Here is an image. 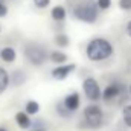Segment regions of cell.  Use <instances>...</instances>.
I'll return each instance as SVG.
<instances>
[{"label": "cell", "instance_id": "obj_27", "mask_svg": "<svg viewBox=\"0 0 131 131\" xmlns=\"http://www.w3.org/2000/svg\"><path fill=\"white\" fill-rule=\"evenodd\" d=\"M0 3H3V0H0Z\"/></svg>", "mask_w": 131, "mask_h": 131}, {"label": "cell", "instance_id": "obj_10", "mask_svg": "<svg viewBox=\"0 0 131 131\" xmlns=\"http://www.w3.org/2000/svg\"><path fill=\"white\" fill-rule=\"evenodd\" d=\"M0 58H2V61H5V63H14L15 61V58H17V52H15V49L14 47H3L2 50H0Z\"/></svg>", "mask_w": 131, "mask_h": 131}, {"label": "cell", "instance_id": "obj_7", "mask_svg": "<svg viewBox=\"0 0 131 131\" xmlns=\"http://www.w3.org/2000/svg\"><path fill=\"white\" fill-rule=\"evenodd\" d=\"M121 93H122V85L117 84V82H113V84H108V85L102 90L101 98L104 99V101H111V99L117 98Z\"/></svg>", "mask_w": 131, "mask_h": 131}, {"label": "cell", "instance_id": "obj_18", "mask_svg": "<svg viewBox=\"0 0 131 131\" xmlns=\"http://www.w3.org/2000/svg\"><path fill=\"white\" fill-rule=\"evenodd\" d=\"M57 113H58L61 117H70V116H72V113H70L69 110H66V107L63 105V102H60V104L57 105Z\"/></svg>", "mask_w": 131, "mask_h": 131}, {"label": "cell", "instance_id": "obj_9", "mask_svg": "<svg viewBox=\"0 0 131 131\" xmlns=\"http://www.w3.org/2000/svg\"><path fill=\"white\" fill-rule=\"evenodd\" d=\"M15 122H17L18 127L23 128V130H31V128H32V121L29 119V116H28L25 111H18V113L15 114Z\"/></svg>", "mask_w": 131, "mask_h": 131}, {"label": "cell", "instance_id": "obj_17", "mask_svg": "<svg viewBox=\"0 0 131 131\" xmlns=\"http://www.w3.org/2000/svg\"><path fill=\"white\" fill-rule=\"evenodd\" d=\"M55 43L60 47H67L69 43H70V38L66 34H58V35H55Z\"/></svg>", "mask_w": 131, "mask_h": 131}, {"label": "cell", "instance_id": "obj_5", "mask_svg": "<svg viewBox=\"0 0 131 131\" xmlns=\"http://www.w3.org/2000/svg\"><path fill=\"white\" fill-rule=\"evenodd\" d=\"M82 90H84V95L87 96L89 101H93L95 102V101H99L101 99L102 90L99 87V82L95 78H92V76H89V78H85L82 81Z\"/></svg>", "mask_w": 131, "mask_h": 131}, {"label": "cell", "instance_id": "obj_12", "mask_svg": "<svg viewBox=\"0 0 131 131\" xmlns=\"http://www.w3.org/2000/svg\"><path fill=\"white\" fill-rule=\"evenodd\" d=\"M50 15H52V18L55 20V21H64L66 17H67V12H66V8L64 6H61V5H58V6H53V9L50 11Z\"/></svg>", "mask_w": 131, "mask_h": 131}, {"label": "cell", "instance_id": "obj_1", "mask_svg": "<svg viewBox=\"0 0 131 131\" xmlns=\"http://www.w3.org/2000/svg\"><path fill=\"white\" fill-rule=\"evenodd\" d=\"M111 55H113V46L107 38H101V37L93 38L85 46V57L93 63L105 61Z\"/></svg>", "mask_w": 131, "mask_h": 131}, {"label": "cell", "instance_id": "obj_20", "mask_svg": "<svg viewBox=\"0 0 131 131\" xmlns=\"http://www.w3.org/2000/svg\"><path fill=\"white\" fill-rule=\"evenodd\" d=\"M32 2L38 9H46L50 5V0H32Z\"/></svg>", "mask_w": 131, "mask_h": 131}, {"label": "cell", "instance_id": "obj_15", "mask_svg": "<svg viewBox=\"0 0 131 131\" xmlns=\"http://www.w3.org/2000/svg\"><path fill=\"white\" fill-rule=\"evenodd\" d=\"M40 111V104L37 101H28L26 105H25V113L28 116H32V114H37Z\"/></svg>", "mask_w": 131, "mask_h": 131}, {"label": "cell", "instance_id": "obj_19", "mask_svg": "<svg viewBox=\"0 0 131 131\" xmlns=\"http://www.w3.org/2000/svg\"><path fill=\"white\" fill-rule=\"evenodd\" d=\"M96 6H98V9L105 11V9H108L111 6V0H98L96 2Z\"/></svg>", "mask_w": 131, "mask_h": 131}, {"label": "cell", "instance_id": "obj_23", "mask_svg": "<svg viewBox=\"0 0 131 131\" xmlns=\"http://www.w3.org/2000/svg\"><path fill=\"white\" fill-rule=\"evenodd\" d=\"M125 31H127V34H128V37L131 38V20L127 23V28H125Z\"/></svg>", "mask_w": 131, "mask_h": 131}, {"label": "cell", "instance_id": "obj_24", "mask_svg": "<svg viewBox=\"0 0 131 131\" xmlns=\"http://www.w3.org/2000/svg\"><path fill=\"white\" fill-rule=\"evenodd\" d=\"M29 131H47L46 128H41V127H38V128H31Z\"/></svg>", "mask_w": 131, "mask_h": 131}, {"label": "cell", "instance_id": "obj_21", "mask_svg": "<svg viewBox=\"0 0 131 131\" xmlns=\"http://www.w3.org/2000/svg\"><path fill=\"white\" fill-rule=\"evenodd\" d=\"M119 8L122 11H131V0H119Z\"/></svg>", "mask_w": 131, "mask_h": 131}, {"label": "cell", "instance_id": "obj_11", "mask_svg": "<svg viewBox=\"0 0 131 131\" xmlns=\"http://www.w3.org/2000/svg\"><path fill=\"white\" fill-rule=\"evenodd\" d=\"M26 78H28V76H26V73H25L23 70H20V69H18V70H14L12 75H9V84L12 82L14 85L18 87V85H21V84L26 82Z\"/></svg>", "mask_w": 131, "mask_h": 131}, {"label": "cell", "instance_id": "obj_16", "mask_svg": "<svg viewBox=\"0 0 131 131\" xmlns=\"http://www.w3.org/2000/svg\"><path fill=\"white\" fill-rule=\"evenodd\" d=\"M122 121L127 127L131 128V105H125L122 108Z\"/></svg>", "mask_w": 131, "mask_h": 131}, {"label": "cell", "instance_id": "obj_13", "mask_svg": "<svg viewBox=\"0 0 131 131\" xmlns=\"http://www.w3.org/2000/svg\"><path fill=\"white\" fill-rule=\"evenodd\" d=\"M49 60L52 61V63H55V64H64L66 61H67V55L63 53L61 50H53V52H49Z\"/></svg>", "mask_w": 131, "mask_h": 131}, {"label": "cell", "instance_id": "obj_22", "mask_svg": "<svg viewBox=\"0 0 131 131\" xmlns=\"http://www.w3.org/2000/svg\"><path fill=\"white\" fill-rule=\"evenodd\" d=\"M6 14H8V6H6L5 2H3V3H0V18L6 17Z\"/></svg>", "mask_w": 131, "mask_h": 131}, {"label": "cell", "instance_id": "obj_25", "mask_svg": "<svg viewBox=\"0 0 131 131\" xmlns=\"http://www.w3.org/2000/svg\"><path fill=\"white\" fill-rule=\"evenodd\" d=\"M128 92H130V95H131V84H130V87H128Z\"/></svg>", "mask_w": 131, "mask_h": 131}, {"label": "cell", "instance_id": "obj_26", "mask_svg": "<svg viewBox=\"0 0 131 131\" xmlns=\"http://www.w3.org/2000/svg\"><path fill=\"white\" fill-rule=\"evenodd\" d=\"M0 131H8V130H5V128H0Z\"/></svg>", "mask_w": 131, "mask_h": 131}, {"label": "cell", "instance_id": "obj_3", "mask_svg": "<svg viewBox=\"0 0 131 131\" xmlns=\"http://www.w3.org/2000/svg\"><path fill=\"white\" fill-rule=\"evenodd\" d=\"M25 57L32 66H41L49 60V52L44 46L32 41L25 46Z\"/></svg>", "mask_w": 131, "mask_h": 131}, {"label": "cell", "instance_id": "obj_4", "mask_svg": "<svg viewBox=\"0 0 131 131\" xmlns=\"http://www.w3.org/2000/svg\"><path fill=\"white\" fill-rule=\"evenodd\" d=\"M82 117H84V122L89 128L92 130H98L99 127L102 125V121H104V113H102V108L96 105V104H89L85 108H84V113H82Z\"/></svg>", "mask_w": 131, "mask_h": 131}, {"label": "cell", "instance_id": "obj_14", "mask_svg": "<svg viewBox=\"0 0 131 131\" xmlns=\"http://www.w3.org/2000/svg\"><path fill=\"white\" fill-rule=\"evenodd\" d=\"M8 87H9V73L3 67H0V95L5 93Z\"/></svg>", "mask_w": 131, "mask_h": 131}, {"label": "cell", "instance_id": "obj_28", "mask_svg": "<svg viewBox=\"0 0 131 131\" xmlns=\"http://www.w3.org/2000/svg\"><path fill=\"white\" fill-rule=\"evenodd\" d=\"M0 31H2V28H0Z\"/></svg>", "mask_w": 131, "mask_h": 131}, {"label": "cell", "instance_id": "obj_6", "mask_svg": "<svg viewBox=\"0 0 131 131\" xmlns=\"http://www.w3.org/2000/svg\"><path fill=\"white\" fill-rule=\"evenodd\" d=\"M75 69H76V64H73V63L64 64V66H58V67H55V69L50 72V75H52V78L57 79V81H64L70 73L75 72Z\"/></svg>", "mask_w": 131, "mask_h": 131}, {"label": "cell", "instance_id": "obj_2", "mask_svg": "<svg viewBox=\"0 0 131 131\" xmlns=\"http://www.w3.org/2000/svg\"><path fill=\"white\" fill-rule=\"evenodd\" d=\"M98 6L92 0L79 2L76 5H73V8H72V15L82 23H95L98 20Z\"/></svg>", "mask_w": 131, "mask_h": 131}, {"label": "cell", "instance_id": "obj_8", "mask_svg": "<svg viewBox=\"0 0 131 131\" xmlns=\"http://www.w3.org/2000/svg\"><path fill=\"white\" fill-rule=\"evenodd\" d=\"M79 104H81V98H79V93L78 92H72L69 93L63 101V105L66 107V110H69L70 113L76 111L79 108Z\"/></svg>", "mask_w": 131, "mask_h": 131}]
</instances>
